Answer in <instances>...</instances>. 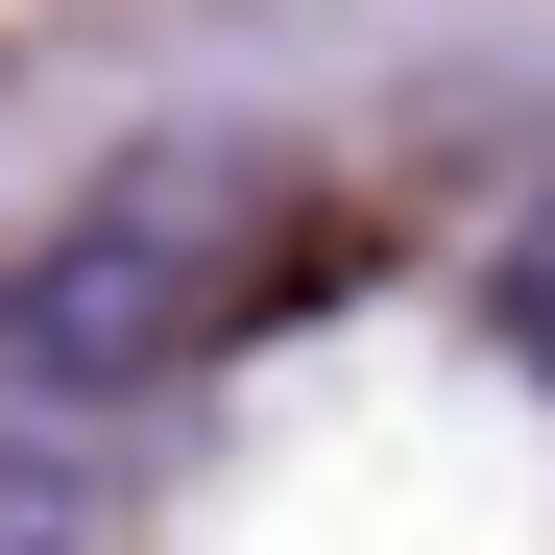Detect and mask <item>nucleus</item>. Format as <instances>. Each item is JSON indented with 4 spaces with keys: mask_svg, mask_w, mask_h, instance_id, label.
<instances>
[{
    "mask_svg": "<svg viewBox=\"0 0 555 555\" xmlns=\"http://www.w3.org/2000/svg\"><path fill=\"white\" fill-rule=\"evenodd\" d=\"M483 314H507V338H531V387H555V194H531V218H507V242H483Z\"/></svg>",
    "mask_w": 555,
    "mask_h": 555,
    "instance_id": "nucleus-3",
    "label": "nucleus"
},
{
    "mask_svg": "<svg viewBox=\"0 0 555 555\" xmlns=\"http://www.w3.org/2000/svg\"><path fill=\"white\" fill-rule=\"evenodd\" d=\"M0 555H98V507H73V459L0 411Z\"/></svg>",
    "mask_w": 555,
    "mask_h": 555,
    "instance_id": "nucleus-2",
    "label": "nucleus"
},
{
    "mask_svg": "<svg viewBox=\"0 0 555 555\" xmlns=\"http://www.w3.org/2000/svg\"><path fill=\"white\" fill-rule=\"evenodd\" d=\"M266 218H291L266 145H218V121L121 145L98 194H49L25 242H0V387H49V411L194 387V362L242 338V291H266Z\"/></svg>",
    "mask_w": 555,
    "mask_h": 555,
    "instance_id": "nucleus-1",
    "label": "nucleus"
}]
</instances>
